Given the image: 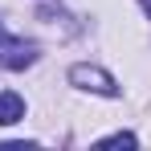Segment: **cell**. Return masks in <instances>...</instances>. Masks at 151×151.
I'll return each instance as SVG.
<instances>
[{
	"mask_svg": "<svg viewBox=\"0 0 151 151\" xmlns=\"http://www.w3.org/2000/svg\"><path fill=\"white\" fill-rule=\"evenodd\" d=\"M37 61V45H29V41H4L0 45V65L4 70H25V65H33Z\"/></svg>",
	"mask_w": 151,
	"mask_h": 151,
	"instance_id": "7a4b0ae2",
	"label": "cell"
},
{
	"mask_svg": "<svg viewBox=\"0 0 151 151\" xmlns=\"http://www.w3.org/2000/svg\"><path fill=\"white\" fill-rule=\"evenodd\" d=\"M102 147H135V135L131 131H119V135H106Z\"/></svg>",
	"mask_w": 151,
	"mask_h": 151,
	"instance_id": "277c9868",
	"label": "cell"
},
{
	"mask_svg": "<svg viewBox=\"0 0 151 151\" xmlns=\"http://www.w3.org/2000/svg\"><path fill=\"white\" fill-rule=\"evenodd\" d=\"M70 82H74L78 90H90V94H102V98H114L119 94V82L106 74V70H98V65H74L70 70Z\"/></svg>",
	"mask_w": 151,
	"mask_h": 151,
	"instance_id": "6da1fadb",
	"label": "cell"
},
{
	"mask_svg": "<svg viewBox=\"0 0 151 151\" xmlns=\"http://www.w3.org/2000/svg\"><path fill=\"white\" fill-rule=\"evenodd\" d=\"M143 12H147V17H151V0H143Z\"/></svg>",
	"mask_w": 151,
	"mask_h": 151,
	"instance_id": "5b68a950",
	"label": "cell"
},
{
	"mask_svg": "<svg viewBox=\"0 0 151 151\" xmlns=\"http://www.w3.org/2000/svg\"><path fill=\"white\" fill-rule=\"evenodd\" d=\"M25 119V98L21 94H12V90H4L0 94V127H12Z\"/></svg>",
	"mask_w": 151,
	"mask_h": 151,
	"instance_id": "3957f363",
	"label": "cell"
}]
</instances>
